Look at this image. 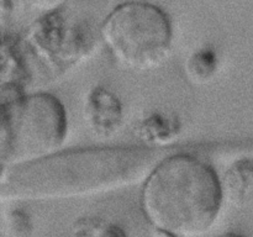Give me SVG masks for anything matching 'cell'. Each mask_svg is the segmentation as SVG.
I'll use <instances>...</instances> for the list:
<instances>
[{
    "label": "cell",
    "mask_w": 253,
    "mask_h": 237,
    "mask_svg": "<svg viewBox=\"0 0 253 237\" xmlns=\"http://www.w3.org/2000/svg\"><path fill=\"white\" fill-rule=\"evenodd\" d=\"M157 152L142 147L63 151L15 167L1 168L2 200L63 199L110 192L145 179Z\"/></svg>",
    "instance_id": "1"
},
{
    "label": "cell",
    "mask_w": 253,
    "mask_h": 237,
    "mask_svg": "<svg viewBox=\"0 0 253 237\" xmlns=\"http://www.w3.org/2000/svg\"><path fill=\"white\" fill-rule=\"evenodd\" d=\"M221 179L204 159L177 153L156 163L143 179L140 204L155 229L197 237L211 229L224 202Z\"/></svg>",
    "instance_id": "2"
},
{
    "label": "cell",
    "mask_w": 253,
    "mask_h": 237,
    "mask_svg": "<svg viewBox=\"0 0 253 237\" xmlns=\"http://www.w3.org/2000/svg\"><path fill=\"white\" fill-rule=\"evenodd\" d=\"M68 131L63 104L49 93L17 94L1 100V168L26 164L58 152Z\"/></svg>",
    "instance_id": "3"
},
{
    "label": "cell",
    "mask_w": 253,
    "mask_h": 237,
    "mask_svg": "<svg viewBox=\"0 0 253 237\" xmlns=\"http://www.w3.org/2000/svg\"><path fill=\"white\" fill-rule=\"evenodd\" d=\"M99 36L119 64L131 71L147 72L160 67L169 56L173 25L158 5L130 0L106 15Z\"/></svg>",
    "instance_id": "4"
},
{
    "label": "cell",
    "mask_w": 253,
    "mask_h": 237,
    "mask_svg": "<svg viewBox=\"0 0 253 237\" xmlns=\"http://www.w3.org/2000/svg\"><path fill=\"white\" fill-rule=\"evenodd\" d=\"M27 46L42 62L66 68L78 62L91 48V39L78 26H71L59 9L44 12L27 35Z\"/></svg>",
    "instance_id": "5"
},
{
    "label": "cell",
    "mask_w": 253,
    "mask_h": 237,
    "mask_svg": "<svg viewBox=\"0 0 253 237\" xmlns=\"http://www.w3.org/2000/svg\"><path fill=\"white\" fill-rule=\"evenodd\" d=\"M88 127L99 137H108L119 130L123 121L120 99L105 88H95L88 94L84 105Z\"/></svg>",
    "instance_id": "6"
},
{
    "label": "cell",
    "mask_w": 253,
    "mask_h": 237,
    "mask_svg": "<svg viewBox=\"0 0 253 237\" xmlns=\"http://www.w3.org/2000/svg\"><path fill=\"white\" fill-rule=\"evenodd\" d=\"M224 198L236 206L253 201V158L235 160L221 179Z\"/></svg>",
    "instance_id": "7"
},
{
    "label": "cell",
    "mask_w": 253,
    "mask_h": 237,
    "mask_svg": "<svg viewBox=\"0 0 253 237\" xmlns=\"http://www.w3.org/2000/svg\"><path fill=\"white\" fill-rule=\"evenodd\" d=\"M76 237H128L120 226L100 219L86 217L74 226Z\"/></svg>",
    "instance_id": "8"
},
{
    "label": "cell",
    "mask_w": 253,
    "mask_h": 237,
    "mask_svg": "<svg viewBox=\"0 0 253 237\" xmlns=\"http://www.w3.org/2000/svg\"><path fill=\"white\" fill-rule=\"evenodd\" d=\"M141 132L147 142H169L177 132V125L168 118L156 116L143 122Z\"/></svg>",
    "instance_id": "9"
},
{
    "label": "cell",
    "mask_w": 253,
    "mask_h": 237,
    "mask_svg": "<svg viewBox=\"0 0 253 237\" xmlns=\"http://www.w3.org/2000/svg\"><path fill=\"white\" fill-rule=\"evenodd\" d=\"M17 1H20V4L24 5L27 9L44 14V12L59 9V5L66 0H17Z\"/></svg>",
    "instance_id": "10"
},
{
    "label": "cell",
    "mask_w": 253,
    "mask_h": 237,
    "mask_svg": "<svg viewBox=\"0 0 253 237\" xmlns=\"http://www.w3.org/2000/svg\"><path fill=\"white\" fill-rule=\"evenodd\" d=\"M153 237H177L175 235L170 234L168 231H163V230H157L155 229V234H153Z\"/></svg>",
    "instance_id": "11"
},
{
    "label": "cell",
    "mask_w": 253,
    "mask_h": 237,
    "mask_svg": "<svg viewBox=\"0 0 253 237\" xmlns=\"http://www.w3.org/2000/svg\"><path fill=\"white\" fill-rule=\"evenodd\" d=\"M220 237H242V236H240V235H237V234H232V232H230V234H225V235H222V236H220Z\"/></svg>",
    "instance_id": "12"
}]
</instances>
